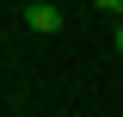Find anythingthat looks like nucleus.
Segmentation results:
<instances>
[{
  "label": "nucleus",
  "mask_w": 123,
  "mask_h": 117,
  "mask_svg": "<svg viewBox=\"0 0 123 117\" xmlns=\"http://www.w3.org/2000/svg\"><path fill=\"white\" fill-rule=\"evenodd\" d=\"M25 25L37 31V37H55V31L68 25V13H62V6H49V0H31V6H25Z\"/></svg>",
  "instance_id": "obj_1"
},
{
  "label": "nucleus",
  "mask_w": 123,
  "mask_h": 117,
  "mask_svg": "<svg viewBox=\"0 0 123 117\" xmlns=\"http://www.w3.org/2000/svg\"><path fill=\"white\" fill-rule=\"evenodd\" d=\"M117 49H123V25H117Z\"/></svg>",
  "instance_id": "obj_2"
},
{
  "label": "nucleus",
  "mask_w": 123,
  "mask_h": 117,
  "mask_svg": "<svg viewBox=\"0 0 123 117\" xmlns=\"http://www.w3.org/2000/svg\"><path fill=\"white\" fill-rule=\"evenodd\" d=\"M117 19H123V0H117Z\"/></svg>",
  "instance_id": "obj_3"
}]
</instances>
